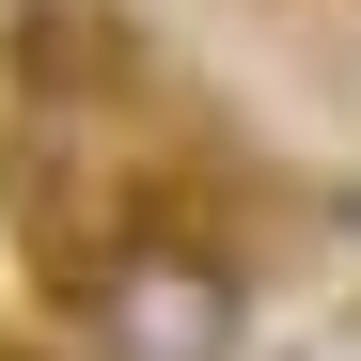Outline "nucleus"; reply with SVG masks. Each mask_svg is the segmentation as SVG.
Segmentation results:
<instances>
[{"instance_id":"f257e3e1","label":"nucleus","mask_w":361,"mask_h":361,"mask_svg":"<svg viewBox=\"0 0 361 361\" xmlns=\"http://www.w3.org/2000/svg\"><path fill=\"white\" fill-rule=\"evenodd\" d=\"M79 361H235V330H252V283H235V252L204 220H157V235H126L79 298Z\"/></svg>"},{"instance_id":"f03ea898","label":"nucleus","mask_w":361,"mask_h":361,"mask_svg":"<svg viewBox=\"0 0 361 361\" xmlns=\"http://www.w3.org/2000/svg\"><path fill=\"white\" fill-rule=\"evenodd\" d=\"M0 63H16V110H157L126 0H0Z\"/></svg>"}]
</instances>
